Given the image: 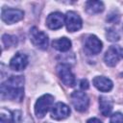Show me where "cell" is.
<instances>
[{"label":"cell","mask_w":123,"mask_h":123,"mask_svg":"<svg viewBox=\"0 0 123 123\" xmlns=\"http://www.w3.org/2000/svg\"><path fill=\"white\" fill-rule=\"evenodd\" d=\"M24 96V77L11 76L1 85V98L22 101Z\"/></svg>","instance_id":"6da1fadb"},{"label":"cell","mask_w":123,"mask_h":123,"mask_svg":"<svg viewBox=\"0 0 123 123\" xmlns=\"http://www.w3.org/2000/svg\"><path fill=\"white\" fill-rule=\"evenodd\" d=\"M54 103V96L51 94H44L40 96L35 104V113L37 118H43L48 111L52 108Z\"/></svg>","instance_id":"7a4b0ae2"},{"label":"cell","mask_w":123,"mask_h":123,"mask_svg":"<svg viewBox=\"0 0 123 123\" xmlns=\"http://www.w3.org/2000/svg\"><path fill=\"white\" fill-rule=\"evenodd\" d=\"M57 73L58 76L60 77V79L62 80V82L67 86H74L76 84V79L75 76L73 74V72L71 71V68L69 66V64L67 63H60L57 66Z\"/></svg>","instance_id":"3957f363"},{"label":"cell","mask_w":123,"mask_h":123,"mask_svg":"<svg viewBox=\"0 0 123 123\" xmlns=\"http://www.w3.org/2000/svg\"><path fill=\"white\" fill-rule=\"evenodd\" d=\"M70 98H71V103L76 111L83 112L87 110L89 105V99L85 92L80 90L73 91L70 95Z\"/></svg>","instance_id":"277c9868"},{"label":"cell","mask_w":123,"mask_h":123,"mask_svg":"<svg viewBox=\"0 0 123 123\" xmlns=\"http://www.w3.org/2000/svg\"><path fill=\"white\" fill-rule=\"evenodd\" d=\"M30 39L32 43L41 50H46L48 47V37L47 35L38 30L37 27H33L30 30Z\"/></svg>","instance_id":"5b68a950"},{"label":"cell","mask_w":123,"mask_h":123,"mask_svg":"<svg viewBox=\"0 0 123 123\" xmlns=\"http://www.w3.org/2000/svg\"><path fill=\"white\" fill-rule=\"evenodd\" d=\"M121 59H123V47L119 45L111 46L104 56V61L109 66H114Z\"/></svg>","instance_id":"8992f818"},{"label":"cell","mask_w":123,"mask_h":123,"mask_svg":"<svg viewBox=\"0 0 123 123\" xmlns=\"http://www.w3.org/2000/svg\"><path fill=\"white\" fill-rule=\"evenodd\" d=\"M24 16V12L18 9L3 8L1 11V18L7 24H13L20 21Z\"/></svg>","instance_id":"52a82bcc"},{"label":"cell","mask_w":123,"mask_h":123,"mask_svg":"<svg viewBox=\"0 0 123 123\" xmlns=\"http://www.w3.org/2000/svg\"><path fill=\"white\" fill-rule=\"evenodd\" d=\"M64 24L66 26L67 31L73 33V32L79 31L82 28L83 21L77 12L70 11V12H67L66 14L64 15Z\"/></svg>","instance_id":"ba28073f"},{"label":"cell","mask_w":123,"mask_h":123,"mask_svg":"<svg viewBox=\"0 0 123 123\" xmlns=\"http://www.w3.org/2000/svg\"><path fill=\"white\" fill-rule=\"evenodd\" d=\"M85 48L87 53L96 55L101 52V50L103 48V43L96 36L90 35L85 40Z\"/></svg>","instance_id":"9c48e42d"},{"label":"cell","mask_w":123,"mask_h":123,"mask_svg":"<svg viewBox=\"0 0 123 123\" xmlns=\"http://www.w3.org/2000/svg\"><path fill=\"white\" fill-rule=\"evenodd\" d=\"M70 114V109L67 105L62 102H58L52 107L51 110V118L55 120H62Z\"/></svg>","instance_id":"30bf717a"},{"label":"cell","mask_w":123,"mask_h":123,"mask_svg":"<svg viewBox=\"0 0 123 123\" xmlns=\"http://www.w3.org/2000/svg\"><path fill=\"white\" fill-rule=\"evenodd\" d=\"M64 24V15L60 12H51L46 18V25L51 30L61 29Z\"/></svg>","instance_id":"8fae6325"},{"label":"cell","mask_w":123,"mask_h":123,"mask_svg":"<svg viewBox=\"0 0 123 123\" xmlns=\"http://www.w3.org/2000/svg\"><path fill=\"white\" fill-rule=\"evenodd\" d=\"M28 64V57L26 54L17 52L10 61V67L12 70H23Z\"/></svg>","instance_id":"7c38bea8"},{"label":"cell","mask_w":123,"mask_h":123,"mask_svg":"<svg viewBox=\"0 0 123 123\" xmlns=\"http://www.w3.org/2000/svg\"><path fill=\"white\" fill-rule=\"evenodd\" d=\"M92 83H93V86L98 90L103 91V92L110 91L113 86L112 82L109 78H106L104 76H96V77H94V79L92 80Z\"/></svg>","instance_id":"4fadbf2b"},{"label":"cell","mask_w":123,"mask_h":123,"mask_svg":"<svg viewBox=\"0 0 123 123\" xmlns=\"http://www.w3.org/2000/svg\"><path fill=\"white\" fill-rule=\"evenodd\" d=\"M113 107V102L111 98L108 96H100L99 97V110L104 116H108L111 114Z\"/></svg>","instance_id":"5bb4252c"},{"label":"cell","mask_w":123,"mask_h":123,"mask_svg":"<svg viewBox=\"0 0 123 123\" xmlns=\"http://www.w3.org/2000/svg\"><path fill=\"white\" fill-rule=\"evenodd\" d=\"M105 7L103 2L101 1H96V0H91L86 2V11L89 14H96L100 13L104 11Z\"/></svg>","instance_id":"9a60e30c"},{"label":"cell","mask_w":123,"mask_h":123,"mask_svg":"<svg viewBox=\"0 0 123 123\" xmlns=\"http://www.w3.org/2000/svg\"><path fill=\"white\" fill-rule=\"evenodd\" d=\"M52 45L53 47L58 50V51H61V52H66L68 51L70 48H71V41L69 38L67 37H61V38H58V39H55L53 40L52 42Z\"/></svg>","instance_id":"2e32d148"},{"label":"cell","mask_w":123,"mask_h":123,"mask_svg":"<svg viewBox=\"0 0 123 123\" xmlns=\"http://www.w3.org/2000/svg\"><path fill=\"white\" fill-rule=\"evenodd\" d=\"M14 121L13 119V111L2 108L0 111V123H12Z\"/></svg>","instance_id":"e0dca14e"},{"label":"cell","mask_w":123,"mask_h":123,"mask_svg":"<svg viewBox=\"0 0 123 123\" xmlns=\"http://www.w3.org/2000/svg\"><path fill=\"white\" fill-rule=\"evenodd\" d=\"M2 41H3L4 45L9 48V47H12V46L16 45V43H17V38H16V37H14V36H11V35L5 34V35L2 36Z\"/></svg>","instance_id":"ac0fdd59"},{"label":"cell","mask_w":123,"mask_h":123,"mask_svg":"<svg viewBox=\"0 0 123 123\" xmlns=\"http://www.w3.org/2000/svg\"><path fill=\"white\" fill-rule=\"evenodd\" d=\"M106 36H107V38L110 40V41H112V42H115V41H118L119 38H120V35L118 34V32L112 28L107 30V33H106Z\"/></svg>","instance_id":"d6986e66"},{"label":"cell","mask_w":123,"mask_h":123,"mask_svg":"<svg viewBox=\"0 0 123 123\" xmlns=\"http://www.w3.org/2000/svg\"><path fill=\"white\" fill-rule=\"evenodd\" d=\"M110 123H123V113L122 112H114L110 119Z\"/></svg>","instance_id":"ffe728a7"},{"label":"cell","mask_w":123,"mask_h":123,"mask_svg":"<svg viewBox=\"0 0 123 123\" xmlns=\"http://www.w3.org/2000/svg\"><path fill=\"white\" fill-rule=\"evenodd\" d=\"M107 20L109 22H111V23H115V22H118L119 20V14L116 11H111L108 16H107Z\"/></svg>","instance_id":"44dd1931"},{"label":"cell","mask_w":123,"mask_h":123,"mask_svg":"<svg viewBox=\"0 0 123 123\" xmlns=\"http://www.w3.org/2000/svg\"><path fill=\"white\" fill-rule=\"evenodd\" d=\"M88 82H87V80H86V79H83V80H81V82H80V87L82 88V89H87L88 88Z\"/></svg>","instance_id":"7402d4cb"},{"label":"cell","mask_w":123,"mask_h":123,"mask_svg":"<svg viewBox=\"0 0 123 123\" xmlns=\"http://www.w3.org/2000/svg\"><path fill=\"white\" fill-rule=\"evenodd\" d=\"M86 123H103V122H102L100 119L93 117V118H90V119H88V120L86 121Z\"/></svg>","instance_id":"603a6c76"},{"label":"cell","mask_w":123,"mask_h":123,"mask_svg":"<svg viewBox=\"0 0 123 123\" xmlns=\"http://www.w3.org/2000/svg\"><path fill=\"white\" fill-rule=\"evenodd\" d=\"M26 123H33V121H32V119H31V120H29V121H28V122H26Z\"/></svg>","instance_id":"cb8c5ba5"},{"label":"cell","mask_w":123,"mask_h":123,"mask_svg":"<svg viewBox=\"0 0 123 123\" xmlns=\"http://www.w3.org/2000/svg\"><path fill=\"white\" fill-rule=\"evenodd\" d=\"M121 76H122V77H123V72H122V73H121Z\"/></svg>","instance_id":"d4e9b609"}]
</instances>
